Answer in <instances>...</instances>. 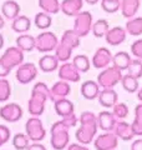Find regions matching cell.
<instances>
[{"instance_id":"cell-41","label":"cell","mask_w":142,"mask_h":150,"mask_svg":"<svg viewBox=\"0 0 142 150\" xmlns=\"http://www.w3.org/2000/svg\"><path fill=\"white\" fill-rule=\"evenodd\" d=\"M121 0H101V9L106 13H116L120 10Z\"/></svg>"},{"instance_id":"cell-43","label":"cell","mask_w":142,"mask_h":150,"mask_svg":"<svg viewBox=\"0 0 142 150\" xmlns=\"http://www.w3.org/2000/svg\"><path fill=\"white\" fill-rule=\"evenodd\" d=\"M131 51L134 56H136V59L142 60V39L136 40L134 44L131 45Z\"/></svg>"},{"instance_id":"cell-10","label":"cell","mask_w":142,"mask_h":150,"mask_svg":"<svg viewBox=\"0 0 142 150\" xmlns=\"http://www.w3.org/2000/svg\"><path fill=\"white\" fill-rule=\"evenodd\" d=\"M118 145V138L115 133L106 131L105 134L97 135L93 140V146L96 150H115Z\"/></svg>"},{"instance_id":"cell-24","label":"cell","mask_w":142,"mask_h":150,"mask_svg":"<svg viewBox=\"0 0 142 150\" xmlns=\"http://www.w3.org/2000/svg\"><path fill=\"white\" fill-rule=\"evenodd\" d=\"M54 108H55V111L56 114L61 118H65V116H69L71 115L72 112H75V106H74V103L70 101L69 99H61L54 103Z\"/></svg>"},{"instance_id":"cell-29","label":"cell","mask_w":142,"mask_h":150,"mask_svg":"<svg viewBox=\"0 0 142 150\" xmlns=\"http://www.w3.org/2000/svg\"><path fill=\"white\" fill-rule=\"evenodd\" d=\"M72 50L74 49L71 48V46L66 45V44H64V43H61L60 41L54 51H55V56L58 58L59 62L65 63V62H69V59L71 58V55H72Z\"/></svg>"},{"instance_id":"cell-13","label":"cell","mask_w":142,"mask_h":150,"mask_svg":"<svg viewBox=\"0 0 142 150\" xmlns=\"http://www.w3.org/2000/svg\"><path fill=\"white\" fill-rule=\"evenodd\" d=\"M112 54L107 48H98L92 56V65L96 69H105L112 64Z\"/></svg>"},{"instance_id":"cell-25","label":"cell","mask_w":142,"mask_h":150,"mask_svg":"<svg viewBox=\"0 0 142 150\" xmlns=\"http://www.w3.org/2000/svg\"><path fill=\"white\" fill-rule=\"evenodd\" d=\"M31 28V20L25 15H19L13 20L11 29L18 34H25Z\"/></svg>"},{"instance_id":"cell-50","label":"cell","mask_w":142,"mask_h":150,"mask_svg":"<svg viewBox=\"0 0 142 150\" xmlns=\"http://www.w3.org/2000/svg\"><path fill=\"white\" fill-rule=\"evenodd\" d=\"M4 25H5V20H4V16L0 14V29H3Z\"/></svg>"},{"instance_id":"cell-38","label":"cell","mask_w":142,"mask_h":150,"mask_svg":"<svg viewBox=\"0 0 142 150\" xmlns=\"http://www.w3.org/2000/svg\"><path fill=\"white\" fill-rule=\"evenodd\" d=\"M127 71L136 79L142 78V60L140 59H131V62L127 67Z\"/></svg>"},{"instance_id":"cell-2","label":"cell","mask_w":142,"mask_h":150,"mask_svg":"<svg viewBox=\"0 0 142 150\" xmlns=\"http://www.w3.org/2000/svg\"><path fill=\"white\" fill-rule=\"evenodd\" d=\"M50 89L45 83H36L31 90V96L27 101V110L32 116H40L45 110V104L49 100Z\"/></svg>"},{"instance_id":"cell-39","label":"cell","mask_w":142,"mask_h":150,"mask_svg":"<svg viewBox=\"0 0 142 150\" xmlns=\"http://www.w3.org/2000/svg\"><path fill=\"white\" fill-rule=\"evenodd\" d=\"M11 95V85L5 78H0V103H5Z\"/></svg>"},{"instance_id":"cell-42","label":"cell","mask_w":142,"mask_h":150,"mask_svg":"<svg viewBox=\"0 0 142 150\" xmlns=\"http://www.w3.org/2000/svg\"><path fill=\"white\" fill-rule=\"evenodd\" d=\"M10 129L5 125H0V146H3L4 144H6L10 139Z\"/></svg>"},{"instance_id":"cell-47","label":"cell","mask_w":142,"mask_h":150,"mask_svg":"<svg viewBox=\"0 0 142 150\" xmlns=\"http://www.w3.org/2000/svg\"><path fill=\"white\" fill-rule=\"evenodd\" d=\"M131 150H142V139H136L131 145Z\"/></svg>"},{"instance_id":"cell-49","label":"cell","mask_w":142,"mask_h":150,"mask_svg":"<svg viewBox=\"0 0 142 150\" xmlns=\"http://www.w3.org/2000/svg\"><path fill=\"white\" fill-rule=\"evenodd\" d=\"M85 3H87V4H90V5H95V4H97L100 0H84Z\"/></svg>"},{"instance_id":"cell-45","label":"cell","mask_w":142,"mask_h":150,"mask_svg":"<svg viewBox=\"0 0 142 150\" xmlns=\"http://www.w3.org/2000/svg\"><path fill=\"white\" fill-rule=\"evenodd\" d=\"M26 150H46V148L42 144H40V142H35V143L30 144Z\"/></svg>"},{"instance_id":"cell-40","label":"cell","mask_w":142,"mask_h":150,"mask_svg":"<svg viewBox=\"0 0 142 150\" xmlns=\"http://www.w3.org/2000/svg\"><path fill=\"white\" fill-rule=\"evenodd\" d=\"M129 112H130V109L125 103H116L113 105V111L112 114L116 116L117 119H125L129 116Z\"/></svg>"},{"instance_id":"cell-20","label":"cell","mask_w":142,"mask_h":150,"mask_svg":"<svg viewBox=\"0 0 142 150\" xmlns=\"http://www.w3.org/2000/svg\"><path fill=\"white\" fill-rule=\"evenodd\" d=\"M21 8L15 0H6L1 5V15L8 20H14L16 16L20 15Z\"/></svg>"},{"instance_id":"cell-33","label":"cell","mask_w":142,"mask_h":150,"mask_svg":"<svg viewBox=\"0 0 142 150\" xmlns=\"http://www.w3.org/2000/svg\"><path fill=\"white\" fill-rule=\"evenodd\" d=\"M61 43H64L66 45H69L71 46L72 49L75 48H77V46L80 45V36L76 34V31H75L74 29H71V30H66L63 36H61Z\"/></svg>"},{"instance_id":"cell-46","label":"cell","mask_w":142,"mask_h":150,"mask_svg":"<svg viewBox=\"0 0 142 150\" xmlns=\"http://www.w3.org/2000/svg\"><path fill=\"white\" fill-rule=\"evenodd\" d=\"M67 150H90V149L82 144H69Z\"/></svg>"},{"instance_id":"cell-35","label":"cell","mask_w":142,"mask_h":150,"mask_svg":"<svg viewBox=\"0 0 142 150\" xmlns=\"http://www.w3.org/2000/svg\"><path fill=\"white\" fill-rule=\"evenodd\" d=\"M132 130H134L135 135L137 137H142V103L135 108V119L134 123L131 124Z\"/></svg>"},{"instance_id":"cell-21","label":"cell","mask_w":142,"mask_h":150,"mask_svg":"<svg viewBox=\"0 0 142 150\" xmlns=\"http://www.w3.org/2000/svg\"><path fill=\"white\" fill-rule=\"evenodd\" d=\"M98 94H100V85L97 84V81L93 80H87L84 81L81 85V95L87 100H93L97 99Z\"/></svg>"},{"instance_id":"cell-30","label":"cell","mask_w":142,"mask_h":150,"mask_svg":"<svg viewBox=\"0 0 142 150\" xmlns=\"http://www.w3.org/2000/svg\"><path fill=\"white\" fill-rule=\"evenodd\" d=\"M51 23H53V18H51L50 14H47L45 11H40L35 15L34 24L36 25L37 29H41V30L49 29L51 26Z\"/></svg>"},{"instance_id":"cell-7","label":"cell","mask_w":142,"mask_h":150,"mask_svg":"<svg viewBox=\"0 0 142 150\" xmlns=\"http://www.w3.org/2000/svg\"><path fill=\"white\" fill-rule=\"evenodd\" d=\"M0 62L6 69L13 70L24 63V51L18 46H10L4 51V54L0 58Z\"/></svg>"},{"instance_id":"cell-37","label":"cell","mask_w":142,"mask_h":150,"mask_svg":"<svg viewBox=\"0 0 142 150\" xmlns=\"http://www.w3.org/2000/svg\"><path fill=\"white\" fill-rule=\"evenodd\" d=\"M29 142H30V139L27 138V135L22 133H18L13 138V145L16 150H26L27 146L30 145Z\"/></svg>"},{"instance_id":"cell-26","label":"cell","mask_w":142,"mask_h":150,"mask_svg":"<svg viewBox=\"0 0 142 150\" xmlns=\"http://www.w3.org/2000/svg\"><path fill=\"white\" fill-rule=\"evenodd\" d=\"M131 62V56L126 53V51H118L117 54L112 56V67L117 68L118 70L124 71L127 70V67Z\"/></svg>"},{"instance_id":"cell-23","label":"cell","mask_w":142,"mask_h":150,"mask_svg":"<svg viewBox=\"0 0 142 150\" xmlns=\"http://www.w3.org/2000/svg\"><path fill=\"white\" fill-rule=\"evenodd\" d=\"M59 63L55 55H44L39 60V69L44 73H53L59 69Z\"/></svg>"},{"instance_id":"cell-52","label":"cell","mask_w":142,"mask_h":150,"mask_svg":"<svg viewBox=\"0 0 142 150\" xmlns=\"http://www.w3.org/2000/svg\"><path fill=\"white\" fill-rule=\"evenodd\" d=\"M3 46H4V36L0 34V49H1Z\"/></svg>"},{"instance_id":"cell-4","label":"cell","mask_w":142,"mask_h":150,"mask_svg":"<svg viewBox=\"0 0 142 150\" xmlns=\"http://www.w3.org/2000/svg\"><path fill=\"white\" fill-rule=\"evenodd\" d=\"M122 79V71L115 67H107L97 76V84L102 89H112Z\"/></svg>"},{"instance_id":"cell-11","label":"cell","mask_w":142,"mask_h":150,"mask_svg":"<svg viewBox=\"0 0 142 150\" xmlns=\"http://www.w3.org/2000/svg\"><path fill=\"white\" fill-rule=\"evenodd\" d=\"M0 118L8 123H16L22 118V109L15 103H9L0 108Z\"/></svg>"},{"instance_id":"cell-8","label":"cell","mask_w":142,"mask_h":150,"mask_svg":"<svg viewBox=\"0 0 142 150\" xmlns=\"http://www.w3.org/2000/svg\"><path fill=\"white\" fill-rule=\"evenodd\" d=\"M92 28V15L90 11H80L76 16H75L74 23V30L80 38L87 36L89 33L91 31Z\"/></svg>"},{"instance_id":"cell-12","label":"cell","mask_w":142,"mask_h":150,"mask_svg":"<svg viewBox=\"0 0 142 150\" xmlns=\"http://www.w3.org/2000/svg\"><path fill=\"white\" fill-rule=\"evenodd\" d=\"M81 73L75 68L72 63L65 62L63 65H60L59 68V78L60 80L67 81V83H79L81 80Z\"/></svg>"},{"instance_id":"cell-44","label":"cell","mask_w":142,"mask_h":150,"mask_svg":"<svg viewBox=\"0 0 142 150\" xmlns=\"http://www.w3.org/2000/svg\"><path fill=\"white\" fill-rule=\"evenodd\" d=\"M63 120L66 123V125L70 126V128L75 126V125L77 124V121H79V119L76 118V115H75V112H72V114L69 115V116H65V118H63Z\"/></svg>"},{"instance_id":"cell-48","label":"cell","mask_w":142,"mask_h":150,"mask_svg":"<svg viewBox=\"0 0 142 150\" xmlns=\"http://www.w3.org/2000/svg\"><path fill=\"white\" fill-rule=\"evenodd\" d=\"M10 71H11V70L6 69V68L1 64V62H0V78H6L8 75L10 74Z\"/></svg>"},{"instance_id":"cell-36","label":"cell","mask_w":142,"mask_h":150,"mask_svg":"<svg viewBox=\"0 0 142 150\" xmlns=\"http://www.w3.org/2000/svg\"><path fill=\"white\" fill-rule=\"evenodd\" d=\"M72 64L75 65L80 73H87L90 68H91V64H90V59L86 55H76L74 56Z\"/></svg>"},{"instance_id":"cell-16","label":"cell","mask_w":142,"mask_h":150,"mask_svg":"<svg viewBox=\"0 0 142 150\" xmlns=\"http://www.w3.org/2000/svg\"><path fill=\"white\" fill-rule=\"evenodd\" d=\"M117 118L110 111H101L97 115L98 128L103 131H112L117 124Z\"/></svg>"},{"instance_id":"cell-14","label":"cell","mask_w":142,"mask_h":150,"mask_svg":"<svg viewBox=\"0 0 142 150\" xmlns=\"http://www.w3.org/2000/svg\"><path fill=\"white\" fill-rule=\"evenodd\" d=\"M70 91H71V86L67 81H64V80L56 81L50 89L49 99L53 103L61 100V99H65V98H67Z\"/></svg>"},{"instance_id":"cell-51","label":"cell","mask_w":142,"mask_h":150,"mask_svg":"<svg viewBox=\"0 0 142 150\" xmlns=\"http://www.w3.org/2000/svg\"><path fill=\"white\" fill-rule=\"evenodd\" d=\"M137 99H138V100L142 103V88L138 90V93H137Z\"/></svg>"},{"instance_id":"cell-31","label":"cell","mask_w":142,"mask_h":150,"mask_svg":"<svg viewBox=\"0 0 142 150\" xmlns=\"http://www.w3.org/2000/svg\"><path fill=\"white\" fill-rule=\"evenodd\" d=\"M121 85L122 88L125 89L127 93H136L138 90V79L134 78L132 75L130 74H126V75H122V79H121Z\"/></svg>"},{"instance_id":"cell-9","label":"cell","mask_w":142,"mask_h":150,"mask_svg":"<svg viewBox=\"0 0 142 150\" xmlns=\"http://www.w3.org/2000/svg\"><path fill=\"white\" fill-rule=\"evenodd\" d=\"M15 76H16V80L20 84H22V85L30 84L31 81H34L35 78L37 76L36 65L32 63H22L21 65L18 67Z\"/></svg>"},{"instance_id":"cell-32","label":"cell","mask_w":142,"mask_h":150,"mask_svg":"<svg viewBox=\"0 0 142 150\" xmlns=\"http://www.w3.org/2000/svg\"><path fill=\"white\" fill-rule=\"evenodd\" d=\"M110 29V25H108V21L105 20V19H98L95 23H92V28L91 31L93 36L96 38H103L106 35V33Z\"/></svg>"},{"instance_id":"cell-27","label":"cell","mask_w":142,"mask_h":150,"mask_svg":"<svg viewBox=\"0 0 142 150\" xmlns=\"http://www.w3.org/2000/svg\"><path fill=\"white\" fill-rule=\"evenodd\" d=\"M16 46L22 51H32L35 49V38L27 34L19 35L15 40Z\"/></svg>"},{"instance_id":"cell-22","label":"cell","mask_w":142,"mask_h":150,"mask_svg":"<svg viewBox=\"0 0 142 150\" xmlns=\"http://www.w3.org/2000/svg\"><path fill=\"white\" fill-rule=\"evenodd\" d=\"M121 13L125 18H134L140 9V0H121L120 1Z\"/></svg>"},{"instance_id":"cell-18","label":"cell","mask_w":142,"mask_h":150,"mask_svg":"<svg viewBox=\"0 0 142 150\" xmlns=\"http://www.w3.org/2000/svg\"><path fill=\"white\" fill-rule=\"evenodd\" d=\"M113 130H115L116 137L118 139L124 140V142H130V140L134 139V137H136L134 130H132L131 124L126 123V121H124V120L117 121V124H116V126H115V129Z\"/></svg>"},{"instance_id":"cell-17","label":"cell","mask_w":142,"mask_h":150,"mask_svg":"<svg viewBox=\"0 0 142 150\" xmlns=\"http://www.w3.org/2000/svg\"><path fill=\"white\" fill-rule=\"evenodd\" d=\"M84 0H64L60 3V11H63L66 16H76L82 10Z\"/></svg>"},{"instance_id":"cell-1","label":"cell","mask_w":142,"mask_h":150,"mask_svg":"<svg viewBox=\"0 0 142 150\" xmlns=\"http://www.w3.org/2000/svg\"><path fill=\"white\" fill-rule=\"evenodd\" d=\"M80 128L75 133V138L82 145H89L93 142L97 134V116L91 111H82L80 115Z\"/></svg>"},{"instance_id":"cell-28","label":"cell","mask_w":142,"mask_h":150,"mask_svg":"<svg viewBox=\"0 0 142 150\" xmlns=\"http://www.w3.org/2000/svg\"><path fill=\"white\" fill-rule=\"evenodd\" d=\"M126 31L130 35L138 36L142 34V16H134L126 23Z\"/></svg>"},{"instance_id":"cell-34","label":"cell","mask_w":142,"mask_h":150,"mask_svg":"<svg viewBox=\"0 0 142 150\" xmlns=\"http://www.w3.org/2000/svg\"><path fill=\"white\" fill-rule=\"evenodd\" d=\"M39 6L42 11L50 14V15H54L60 11L59 0H39Z\"/></svg>"},{"instance_id":"cell-3","label":"cell","mask_w":142,"mask_h":150,"mask_svg":"<svg viewBox=\"0 0 142 150\" xmlns=\"http://www.w3.org/2000/svg\"><path fill=\"white\" fill-rule=\"evenodd\" d=\"M69 130H70V126L66 125V123L63 119L51 125L50 144L55 150H64L65 148H67V145L70 143Z\"/></svg>"},{"instance_id":"cell-19","label":"cell","mask_w":142,"mask_h":150,"mask_svg":"<svg viewBox=\"0 0 142 150\" xmlns=\"http://www.w3.org/2000/svg\"><path fill=\"white\" fill-rule=\"evenodd\" d=\"M98 103L100 105L105 106V108H113V105L118 101V95L117 93L112 89H102L100 90V94L97 96Z\"/></svg>"},{"instance_id":"cell-15","label":"cell","mask_w":142,"mask_h":150,"mask_svg":"<svg viewBox=\"0 0 142 150\" xmlns=\"http://www.w3.org/2000/svg\"><path fill=\"white\" fill-rule=\"evenodd\" d=\"M126 35H127L126 29H124L122 26H115L112 29H108V31L105 35V39L107 44L112 46H117L126 40Z\"/></svg>"},{"instance_id":"cell-6","label":"cell","mask_w":142,"mask_h":150,"mask_svg":"<svg viewBox=\"0 0 142 150\" xmlns=\"http://www.w3.org/2000/svg\"><path fill=\"white\" fill-rule=\"evenodd\" d=\"M59 44V39L54 33L42 31L35 38V49L39 53H50L56 49Z\"/></svg>"},{"instance_id":"cell-5","label":"cell","mask_w":142,"mask_h":150,"mask_svg":"<svg viewBox=\"0 0 142 150\" xmlns=\"http://www.w3.org/2000/svg\"><path fill=\"white\" fill-rule=\"evenodd\" d=\"M25 131H26L27 138L34 143L41 142L46 137V130L39 116H31L30 119H27L25 124Z\"/></svg>"}]
</instances>
